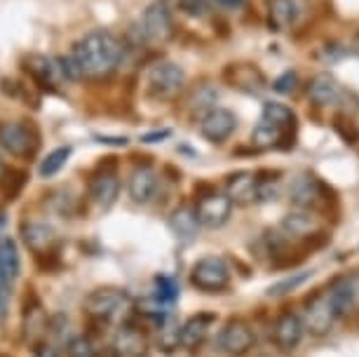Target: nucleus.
Segmentation results:
<instances>
[{
  "label": "nucleus",
  "mask_w": 359,
  "mask_h": 357,
  "mask_svg": "<svg viewBox=\"0 0 359 357\" xmlns=\"http://www.w3.org/2000/svg\"><path fill=\"white\" fill-rule=\"evenodd\" d=\"M125 57V45L111 31H90L71 47L66 57H59L64 76L69 80H104L113 76Z\"/></svg>",
  "instance_id": "nucleus-1"
},
{
  "label": "nucleus",
  "mask_w": 359,
  "mask_h": 357,
  "mask_svg": "<svg viewBox=\"0 0 359 357\" xmlns=\"http://www.w3.org/2000/svg\"><path fill=\"white\" fill-rule=\"evenodd\" d=\"M141 36L148 45H165L174 36V12L167 0H153L141 17Z\"/></svg>",
  "instance_id": "nucleus-2"
},
{
  "label": "nucleus",
  "mask_w": 359,
  "mask_h": 357,
  "mask_svg": "<svg viewBox=\"0 0 359 357\" xmlns=\"http://www.w3.org/2000/svg\"><path fill=\"white\" fill-rule=\"evenodd\" d=\"M146 85L155 99H174L186 85V71L174 62H158L148 69Z\"/></svg>",
  "instance_id": "nucleus-3"
},
{
  "label": "nucleus",
  "mask_w": 359,
  "mask_h": 357,
  "mask_svg": "<svg viewBox=\"0 0 359 357\" xmlns=\"http://www.w3.org/2000/svg\"><path fill=\"white\" fill-rule=\"evenodd\" d=\"M191 282L200 292L207 294L223 292L230 285V266L221 257H205L193 266Z\"/></svg>",
  "instance_id": "nucleus-4"
},
{
  "label": "nucleus",
  "mask_w": 359,
  "mask_h": 357,
  "mask_svg": "<svg viewBox=\"0 0 359 357\" xmlns=\"http://www.w3.org/2000/svg\"><path fill=\"white\" fill-rule=\"evenodd\" d=\"M130 296L120 289H97L85 299V311L97 320H118L130 311Z\"/></svg>",
  "instance_id": "nucleus-5"
},
{
  "label": "nucleus",
  "mask_w": 359,
  "mask_h": 357,
  "mask_svg": "<svg viewBox=\"0 0 359 357\" xmlns=\"http://www.w3.org/2000/svg\"><path fill=\"white\" fill-rule=\"evenodd\" d=\"M0 148L15 158H29L38 148V134L26 123L5 120L0 123Z\"/></svg>",
  "instance_id": "nucleus-6"
},
{
  "label": "nucleus",
  "mask_w": 359,
  "mask_h": 357,
  "mask_svg": "<svg viewBox=\"0 0 359 357\" xmlns=\"http://www.w3.org/2000/svg\"><path fill=\"white\" fill-rule=\"evenodd\" d=\"M256 336L245 320H230L219 334V350L230 357H242L254 348Z\"/></svg>",
  "instance_id": "nucleus-7"
},
{
  "label": "nucleus",
  "mask_w": 359,
  "mask_h": 357,
  "mask_svg": "<svg viewBox=\"0 0 359 357\" xmlns=\"http://www.w3.org/2000/svg\"><path fill=\"white\" fill-rule=\"evenodd\" d=\"M230 212H233V202L223 193H209L200 198L198 207H195L198 224L205 228H221L230 219Z\"/></svg>",
  "instance_id": "nucleus-8"
},
{
  "label": "nucleus",
  "mask_w": 359,
  "mask_h": 357,
  "mask_svg": "<svg viewBox=\"0 0 359 357\" xmlns=\"http://www.w3.org/2000/svg\"><path fill=\"white\" fill-rule=\"evenodd\" d=\"M336 320L338 318H336L334 308H331L327 292H317L313 299L306 303V322H303V325H306V329L313 336L329 334Z\"/></svg>",
  "instance_id": "nucleus-9"
},
{
  "label": "nucleus",
  "mask_w": 359,
  "mask_h": 357,
  "mask_svg": "<svg viewBox=\"0 0 359 357\" xmlns=\"http://www.w3.org/2000/svg\"><path fill=\"white\" fill-rule=\"evenodd\" d=\"M237 130V118L228 109H212L200 120V134L212 144H223Z\"/></svg>",
  "instance_id": "nucleus-10"
},
{
  "label": "nucleus",
  "mask_w": 359,
  "mask_h": 357,
  "mask_svg": "<svg viewBox=\"0 0 359 357\" xmlns=\"http://www.w3.org/2000/svg\"><path fill=\"white\" fill-rule=\"evenodd\" d=\"M324 193H327V186L322 184L320 179L313 177V174H301L294 186H291V202H294L296 207H301V210H315V207H320L324 200Z\"/></svg>",
  "instance_id": "nucleus-11"
},
{
  "label": "nucleus",
  "mask_w": 359,
  "mask_h": 357,
  "mask_svg": "<svg viewBox=\"0 0 359 357\" xmlns=\"http://www.w3.org/2000/svg\"><path fill=\"white\" fill-rule=\"evenodd\" d=\"M127 191H130L132 202H137V205L151 202L155 191H158V172H155L151 165L134 167V172L130 174V181H127Z\"/></svg>",
  "instance_id": "nucleus-12"
},
{
  "label": "nucleus",
  "mask_w": 359,
  "mask_h": 357,
  "mask_svg": "<svg viewBox=\"0 0 359 357\" xmlns=\"http://www.w3.org/2000/svg\"><path fill=\"white\" fill-rule=\"evenodd\" d=\"M303 332H306V325H303V320L296 313H282L275 322V332H273L277 348L284 350V353L296 350V346L303 339Z\"/></svg>",
  "instance_id": "nucleus-13"
},
{
  "label": "nucleus",
  "mask_w": 359,
  "mask_h": 357,
  "mask_svg": "<svg viewBox=\"0 0 359 357\" xmlns=\"http://www.w3.org/2000/svg\"><path fill=\"white\" fill-rule=\"evenodd\" d=\"M357 292H359L357 282L352 278H341V280H336L334 285H331L327 296H329V303H331V308H334L336 318H345V315L355 308Z\"/></svg>",
  "instance_id": "nucleus-14"
},
{
  "label": "nucleus",
  "mask_w": 359,
  "mask_h": 357,
  "mask_svg": "<svg viewBox=\"0 0 359 357\" xmlns=\"http://www.w3.org/2000/svg\"><path fill=\"white\" fill-rule=\"evenodd\" d=\"M256 193H259V179L252 172H237L228 179L226 195L233 205H249L256 200Z\"/></svg>",
  "instance_id": "nucleus-15"
},
{
  "label": "nucleus",
  "mask_w": 359,
  "mask_h": 357,
  "mask_svg": "<svg viewBox=\"0 0 359 357\" xmlns=\"http://www.w3.org/2000/svg\"><path fill=\"white\" fill-rule=\"evenodd\" d=\"M22 238L31 252H47L57 242V231L45 221H31L22 226Z\"/></svg>",
  "instance_id": "nucleus-16"
},
{
  "label": "nucleus",
  "mask_w": 359,
  "mask_h": 357,
  "mask_svg": "<svg viewBox=\"0 0 359 357\" xmlns=\"http://www.w3.org/2000/svg\"><path fill=\"white\" fill-rule=\"evenodd\" d=\"M29 69L33 73V78H36L43 87H54V85L62 83V80H66L64 71H62V64H59V59L36 55V57L29 59Z\"/></svg>",
  "instance_id": "nucleus-17"
},
{
  "label": "nucleus",
  "mask_w": 359,
  "mask_h": 357,
  "mask_svg": "<svg viewBox=\"0 0 359 357\" xmlns=\"http://www.w3.org/2000/svg\"><path fill=\"white\" fill-rule=\"evenodd\" d=\"M308 97L317 106H329L336 104V99L341 97V87H338L336 78L331 73H317L308 85Z\"/></svg>",
  "instance_id": "nucleus-18"
},
{
  "label": "nucleus",
  "mask_w": 359,
  "mask_h": 357,
  "mask_svg": "<svg viewBox=\"0 0 359 357\" xmlns=\"http://www.w3.org/2000/svg\"><path fill=\"white\" fill-rule=\"evenodd\" d=\"M120 195V179L115 172H104L92 181V198L101 210H111Z\"/></svg>",
  "instance_id": "nucleus-19"
},
{
  "label": "nucleus",
  "mask_w": 359,
  "mask_h": 357,
  "mask_svg": "<svg viewBox=\"0 0 359 357\" xmlns=\"http://www.w3.org/2000/svg\"><path fill=\"white\" fill-rule=\"evenodd\" d=\"M282 231L287 235H294V238H313V235L320 233V221L313 212L301 210V212H289L287 217L282 219Z\"/></svg>",
  "instance_id": "nucleus-20"
},
{
  "label": "nucleus",
  "mask_w": 359,
  "mask_h": 357,
  "mask_svg": "<svg viewBox=\"0 0 359 357\" xmlns=\"http://www.w3.org/2000/svg\"><path fill=\"white\" fill-rule=\"evenodd\" d=\"M296 19L298 8L294 0H268V24L273 31H289L296 24Z\"/></svg>",
  "instance_id": "nucleus-21"
},
{
  "label": "nucleus",
  "mask_w": 359,
  "mask_h": 357,
  "mask_svg": "<svg viewBox=\"0 0 359 357\" xmlns=\"http://www.w3.org/2000/svg\"><path fill=\"white\" fill-rule=\"evenodd\" d=\"M198 217H195V210H191V207H179L169 217V228L181 242H193L195 235H198Z\"/></svg>",
  "instance_id": "nucleus-22"
},
{
  "label": "nucleus",
  "mask_w": 359,
  "mask_h": 357,
  "mask_svg": "<svg viewBox=\"0 0 359 357\" xmlns=\"http://www.w3.org/2000/svg\"><path fill=\"white\" fill-rule=\"evenodd\" d=\"M19 271H22V259L17 242L12 238H0V275L12 285L19 278Z\"/></svg>",
  "instance_id": "nucleus-23"
},
{
  "label": "nucleus",
  "mask_w": 359,
  "mask_h": 357,
  "mask_svg": "<svg viewBox=\"0 0 359 357\" xmlns=\"http://www.w3.org/2000/svg\"><path fill=\"white\" fill-rule=\"evenodd\" d=\"M115 350L125 357H144L146 355V339L144 334L132 327H123L115 336Z\"/></svg>",
  "instance_id": "nucleus-24"
},
{
  "label": "nucleus",
  "mask_w": 359,
  "mask_h": 357,
  "mask_svg": "<svg viewBox=\"0 0 359 357\" xmlns=\"http://www.w3.org/2000/svg\"><path fill=\"white\" fill-rule=\"evenodd\" d=\"M214 318L212 315H198V318H191L181 327V336H179V343L188 350L198 348L207 336V329H209V322Z\"/></svg>",
  "instance_id": "nucleus-25"
},
{
  "label": "nucleus",
  "mask_w": 359,
  "mask_h": 357,
  "mask_svg": "<svg viewBox=\"0 0 359 357\" xmlns=\"http://www.w3.org/2000/svg\"><path fill=\"white\" fill-rule=\"evenodd\" d=\"M263 120H268V123H273L275 127H280L284 132V137L296 130V113L289 109V106L284 104H277V101H268V104H263Z\"/></svg>",
  "instance_id": "nucleus-26"
},
{
  "label": "nucleus",
  "mask_w": 359,
  "mask_h": 357,
  "mask_svg": "<svg viewBox=\"0 0 359 357\" xmlns=\"http://www.w3.org/2000/svg\"><path fill=\"white\" fill-rule=\"evenodd\" d=\"M228 76H233V87H247V90L259 92L261 87L266 85V78H263V73L259 69H254V66H247V64L230 66Z\"/></svg>",
  "instance_id": "nucleus-27"
},
{
  "label": "nucleus",
  "mask_w": 359,
  "mask_h": 357,
  "mask_svg": "<svg viewBox=\"0 0 359 357\" xmlns=\"http://www.w3.org/2000/svg\"><path fill=\"white\" fill-rule=\"evenodd\" d=\"M284 139V132L280 127H275L273 123H268V120H259V125L254 127L252 132V144L256 148H261V151H268V148H275L280 146V141Z\"/></svg>",
  "instance_id": "nucleus-28"
},
{
  "label": "nucleus",
  "mask_w": 359,
  "mask_h": 357,
  "mask_svg": "<svg viewBox=\"0 0 359 357\" xmlns=\"http://www.w3.org/2000/svg\"><path fill=\"white\" fill-rule=\"evenodd\" d=\"M71 158V148L69 146H62V148H54L52 153H47V158L40 163V177L50 179L54 174H59L64 170V165L69 163Z\"/></svg>",
  "instance_id": "nucleus-29"
},
{
  "label": "nucleus",
  "mask_w": 359,
  "mask_h": 357,
  "mask_svg": "<svg viewBox=\"0 0 359 357\" xmlns=\"http://www.w3.org/2000/svg\"><path fill=\"white\" fill-rule=\"evenodd\" d=\"M310 275H313V271H301V273L289 275V278H284V280L277 282V285L270 287L268 289V296H284V294L294 292V289L301 287L306 280H310Z\"/></svg>",
  "instance_id": "nucleus-30"
},
{
  "label": "nucleus",
  "mask_w": 359,
  "mask_h": 357,
  "mask_svg": "<svg viewBox=\"0 0 359 357\" xmlns=\"http://www.w3.org/2000/svg\"><path fill=\"white\" fill-rule=\"evenodd\" d=\"M179 336H181V327L172 318H165L160 322V343L165 350H174L179 346Z\"/></svg>",
  "instance_id": "nucleus-31"
},
{
  "label": "nucleus",
  "mask_w": 359,
  "mask_h": 357,
  "mask_svg": "<svg viewBox=\"0 0 359 357\" xmlns=\"http://www.w3.org/2000/svg\"><path fill=\"white\" fill-rule=\"evenodd\" d=\"M214 8V0H179V10L184 12L186 17L193 19H202L207 17Z\"/></svg>",
  "instance_id": "nucleus-32"
},
{
  "label": "nucleus",
  "mask_w": 359,
  "mask_h": 357,
  "mask_svg": "<svg viewBox=\"0 0 359 357\" xmlns=\"http://www.w3.org/2000/svg\"><path fill=\"white\" fill-rule=\"evenodd\" d=\"M155 287H158V294H155V299L162 301L165 306L169 303H174L179 299V287H176V282L172 278H165V275H160V278H155Z\"/></svg>",
  "instance_id": "nucleus-33"
},
{
  "label": "nucleus",
  "mask_w": 359,
  "mask_h": 357,
  "mask_svg": "<svg viewBox=\"0 0 359 357\" xmlns=\"http://www.w3.org/2000/svg\"><path fill=\"white\" fill-rule=\"evenodd\" d=\"M334 130L341 134V139L345 144H357L359 141V130L348 116H336L334 118Z\"/></svg>",
  "instance_id": "nucleus-34"
},
{
  "label": "nucleus",
  "mask_w": 359,
  "mask_h": 357,
  "mask_svg": "<svg viewBox=\"0 0 359 357\" xmlns=\"http://www.w3.org/2000/svg\"><path fill=\"white\" fill-rule=\"evenodd\" d=\"M66 350H69V357H97V350H94L90 339H85V336H73V339H69Z\"/></svg>",
  "instance_id": "nucleus-35"
},
{
  "label": "nucleus",
  "mask_w": 359,
  "mask_h": 357,
  "mask_svg": "<svg viewBox=\"0 0 359 357\" xmlns=\"http://www.w3.org/2000/svg\"><path fill=\"white\" fill-rule=\"evenodd\" d=\"M216 99H219V92H214L212 87L209 85H202L200 87V94L195 92V97H193V109H198V111H202V109H207V111H212V109H216Z\"/></svg>",
  "instance_id": "nucleus-36"
},
{
  "label": "nucleus",
  "mask_w": 359,
  "mask_h": 357,
  "mask_svg": "<svg viewBox=\"0 0 359 357\" xmlns=\"http://www.w3.org/2000/svg\"><path fill=\"white\" fill-rule=\"evenodd\" d=\"M296 87H298V76H296V71L282 73V76L273 83V90H275V92H280V94H291V92H296Z\"/></svg>",
  "instance_id": "nucleus-37"
},
{
  "label": "nucleus",
  "mask_w": 359,
  "mask_h": 357,
  "mask_svg": "<svg viewBox=\"0 0 359 357\" xmlns=\"http://www.w3.org/2000/svg\"><path fill=\"white\" fill-rule=\"evenodd\" d=\"M167 137H169V130H162V132H151V134H144V137H141V141H144V144H158V141L167 139Z\"/></svg>",
  "instance_id": "nucleus-38"
},
{
  "label": "nucleus",
  "mask_w": 359,
  "mask_h": 357,
  "mask_svg": "<svg viewBox=\"0 0 359 357\" xmlns=\"http://www.w3.org/2000/svg\"><path fill=\"white\" fill-rule=\"evenodd\" d=\"M36 357H62V355H59V350L54 346H47V343H43V346L36 348Z\"/></svg>",
  "instance_id": "nucleus-39"
},
{
  "label": "nucleus",
  "mask_w": 359,
  "mask_h": 357,
  "mask_svg": "<svg viewBox=\"0 0 359 357\" xmlns=\"http://www.w3.org/2000/svg\"><path fill=\"white\" fill-rule=\"evenodd\" d=\"M219 8H226V10H240L245 5V0H214Z\"/></svg>",
  "instance_id": "nucleus-40"
},
{
  "label": "nucleus",
  "mask_w": 359,
  "mask_h": 357,
  "mask_svg": "<svg viewBox=\"0 0 359 357\" xmlns=\"http://www.w3.org/2000/svg\"><path fill=\"white\" fill-rule=\"evenodd\" d=\"M8 301H10V294H0V325H3L5 315H8Z\"/></svg>",
  "instance_id": "nucleus-41"
},
{
  "label": "nucleus",
  "mask_w": 359,
  "mask_h": 357,
  "mask_svg": "<svg viewBox=\"0 0 359 357\" xmlns=\"http://www.w3.org/2000/svg\"><path fill=\"white\" fill-rule=\"evenodd\" d=\"M10 287H12L10 282L5 280L3 275H0V294H10Z\"/></svg>",
  "instance_id": "nucleus-42"
},
{
  "label": "nucleus",
  "mask_w": 359,
  "mask_h": 357,
  "mask_svg": "<svg viewBox=\"0 0 359 357\" xmlns=\"http://www.w3.org/2000/svg\"><path fill=\"white\" fill-rule=\"evenodd\" d=\"M3 172H5V163H3V156H0V177H3Z\"/></svg>",
  "instance_id": "nucleus-43"
}]
</instances>
